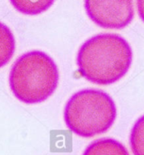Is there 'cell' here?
I'll return each mask as SVG.
<instances>
[{"instance_id":"6da1fadb","label":"cell","mask_w":144,"mask_h":155,"mask_svg":"<svg viewBox=\"0 0 144 155\" xmlns=\"http://www.w3.org/2000/svg\"><path fill=\"white\" fill-rule=\"evenodd\" d=\"M132 62V50L120 35L102 33L89 38L77 55L79 74L92 83L111 85L127 73Z\"/></svg>"},{"instance_id":"7a4b0ae2","label":"cell","mask_w":144,"mask_h":155,"mask_svg":"<svg viewBox=\"0 0 144 155\" xmlns=\"http://www.w3.org/2000/svg\"><path fill=\"white\" fill-rule=\"evenodd\" d=\"M9 87L17 99L26 104L45 101L57 89L59 72L54 60L34 50L18 58L9 73Z\"/></svg>"},{"instance_id":"3957f363","label":"cell","mask_w":144,"mask_h":155,"mask_svg":"<svg viewBox=\"0 0 144 155\" xmlns=\"http://www.w3.org/2000/svg\"><path fill=\"white\" fill-rule=\"evenodd\" d=\"M63 115L67 127L73 133L89 138L111 128L117 116V109L107 92L83 89L68 99Z\"/></svg>"},{"instance_id":"277c9868","label":"cell","mask_w":144,"mask_h":155,"mask_svg":"<svg viewBox=\"0 0 144 155\" xmlns=\"http://www.w3.org/2000/svg\"><path fill=\"white\" fill-rule=\"evenodd\" d=\"M91 21L101 28L121 30L133 20V0H84Z\"/></svg>"},{"instance_id":"5b68a950","label":"cell","mask_w":144,"mask_h":155,"mask_svg":"<svg viewBox=\"0 0 144 155\" xmlns=\"http://www.w3.org/2000/svg\"><path fill=\"white\" fill-rule=\"evenodd\" d=\"M83 155H130L122 143L113 138H101L91 143Z\"/></svg>"},{"instance_id":"8992f818","label":"cell","mask_w":144,"mask_h":155,"mask_svg":"<svg viewBox=\"0 0 144 155\" xmlns=\"http://www.w3.org/2000/svg\"><path fill=\"white\" fill-rule=\"evenodd\" d=\"M15 50V40L11 30L0 22V68L12 59Z\"/></svg>"},{"instance_id":"52a82bcc","label":"cell","mask_w":144,"mask_h":155,"mask_svg":"<svg viewBox=\"0 0 144 155\" xmlns=\"http://www.w3.org/2000/svg\"><path fill=\"white\" fill-rule=\"evenodd\" d=\"M13 7L23 15H37L49 9L56 0H9Z\"/></svg>"},{"instance_id":"ba28073f","label":"cell","mask_w":144,"mask_h":155,"mask_svg":"<svg viewBox=\"0 0 144 155\" xmlns=\"http://www.w3.org/2000/svg\"><path fill=\"white\" fill-rule=\"evenodd\" d=\"M130 146L133 155H144V115L141 116L132 126Z\"/></svg>"},{"instance_id":"9c48e42d","label":"cell","mask_w":144,"mask_h":155,"mask_svg":"<svg viewBox=\"0 0 144 155\" xmlns=\"http://www.w3.org/2000/svg\"><path fill=\"white\" fill-rule=\"evenodd\" d=\"M136 7L138 15L144 22V0H136Z\"/></svg>"}]
</instances>
